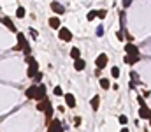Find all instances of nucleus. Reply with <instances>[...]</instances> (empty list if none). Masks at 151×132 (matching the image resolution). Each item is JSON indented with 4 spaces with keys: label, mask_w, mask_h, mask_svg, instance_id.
Wrapping results in <instances>:
<instances>
[{
    "label": "nucleus",
    "mask_w": 151,
    "mask_h": 132,
    "mask_svg": "<svg viewBox=\"0 0 151 132\" xmlns=\"http://www.w3.org/2000/svg\"><path fill=\"white\" fill-rule=\"evenodd\" d=\"M125 51H127V55H130V56H139V48L134 43L127 44V46H125Z\"/></svg>",
    "instance_id": "obj_5"
},
{
    "label": "nucleus",
    "mask_w": 151,
    "mask_h": 132,
    "mask_svg": "<svg viewBox=\"0 0 151 132\" xmlns=\"http://www.w3.org/2000/svg\"><path fill=\"white\" fill-rule=\"evenodd\" d=\"M49 27L55 28V30H60V28H62V21H60V18H58V16H51V18H49Z\"/></svg>",
    "instance_id": "obj_9"
},
{
    "label": "nucleus",
    "mask_w": 151,
    "mask_h": 132,
    "mask_svg": "<svg viewBox=\"0 0 151 132\" xmlns=\"http://www.w3.org/2000/svg\"><path fill=\"white\" fill-rule=\"evenodd\" d=\"M99 83H100V88H104V90H109V88H111L109 79H106V78H100V79H99Z\"/></svg>",
    "instance_id": "obj_18"
},
{
    "label": "nucleus",
    "mask_w": 151,
    "mask_h": 132,
    "mask_svg": "<svg viewBox=\"0 0 151 132\" xmlns=\"http://www.w3.org/2000/svg\"><path fill=\"white\" fill-rule=\"evenodd\" d=\"M51 9H53L56 14H63V12H65V7H63L62 4H58V2H51Z\"/></svg>",
    "instance_id": "obj_12"
},
{
    "label": "nucleus",
    "mask_w": 151,
    "mask_h": 132,
    "mask_svg": "<svg viewBox=\"0 0 151 132\" xmlns=\"http://www.w3.org/2000/svg\"><path fill=\"white\" fill-rule=\"evenodd\" d=\"M150 123H151V122H150Z\"/></svg>",
    "instance_id": "obj_35"
},
{
    "label": "nucleus",
    "mask_w": 151,
    "mask_h": 132,
    "mask_svg": "<svg viewBox=\"0 0 151 132\" xmlns=\"http://www.w3.org/2000/svg\"><path fill=\"white\" fill-rule=\"evenodd\" d=\"M16 37H18V46L23 49V53L28 56V55H32V48H30V44L27 43V39H25V35L23 34H16Z\"/></svg>",
    "instance_id": "obj_1"
},
{
    "label": "nucleus",
    "mask_w": 151,
    "mask_h": 132,
    "mask_svg": "<svg viewBox=\"0 0 151 132\" xmlns=\"http://www.w3.org/2000/svg\"><path fill=\"white\" fill-rule=\"evenodd\" d=\"M111 76H113V78H116V79L119 78V67H116V65H114L113 69H111Z\"/></svg>",
    "instance_id": "obj_23"
},
{
    "label": "nucleus",
    "mask_w": 151,
    "mask_h": 132,
    "mask_svg": "<svg viewBox=\"0 0 151 132\" xmlns=\"http://www.w3.org/2000/svg\"><path fill=\"white\" fill-rule=\"evenodd\" d=\"M58 37H60L62 41H65V43H70V41H72V32H70L69 28L62 27V28L58 30Z\"/></svg>",
    "instance_id": "obj_2"
},
{
    "label": "nucleus",
    "mask_w": 151,
    "mask_h": 132,
    "mask_svg": "<svg viewBox=\"0 0 151 132\" xmlns=\"http://www.w3.org/2000/svg\"><path fill=\"white\" fill-rule=\"evenodd\" d=\"M84 67H86V62H84V60H81V58L74 60V69L76 71H84Z\"/></svg>",
    "instance_id": "obj_16"
},
{
    "label": "nucleus",
    "mask_w": 151,
    "mask_h": 132,
    "mask_svg": "<svg viewBox=\"0 0 151 132\" xmlns=\"http://www.w3.org/2000/svg\"><path fill=\"white\" fill-rule=\"evenodd\" d=\"M106 14H107V12H106L104 9H102V11H99V18H100V19H104V18H106Z\"/></svg>",
    "instance_id": "obj_29"
},
{
    "label": "nucleus",
    "mask_w": 151,
    "mask_h": 132,
    "mask_svg": "<svg viewBox=\"0 0 151 132\" xmlns=\"http://www.w3.org/2000/svg\"><path fill=\"white\" fill-rule=\"evenodd\" d=\"M49 106H51L49 99H44V100H40V102L37 104V109H39V111H42V113H44V111H46V109H47Z\"/></svg>",
    "instance_id": "obj_14"
},
{
    "label": "nucleus",
    "mask_w": 151,
    "mask_h": 132,
    "mask_svg": "<svg viewBox=\"0 0 151 132\" xmlns=\"http://www.w3.org/2000/svg\"><path fill=\"white\" fill-rule=\"evenodd\" d=\"M70 56H72L74 60H77V58L81 56V51H79V48H72V49H70Z\"/></svg>",
    "instance_id": "obj_20"
},
{
    "label": "nucleus",
    "mask_w": 151,
    "mask_h": 132,
    "mask_svg": "<svg viewBox=\"0 0 151 132\" xmlns=\"http://www.w3.org/2000/svg\"><path fill=\"white\" fill-rule=\"evenodd\" d=\"M25 95H27V99H37V95H39V85H32L30 88H27Z\"/></svg>",
    "instance_id": "obj_6"
},
{
    "label": "nucleus",
    "mask_w": 151,
    "mask_h": 132,
    "mask_svg": "<svg viewBox=\"0 0 151 132\" xmlns=\"http://www.w3.org/2000/svg\"><path fill=\"white\" fill-rule=\"evenodd\" d=\"M2 25H4V27H7L11 32H16V25L12 23V19H11L9 16H2Z\"/></svg>",
    "instance_id": "obj_8"
},
{
    "label": "nucleus",
    "mask_w": 151,
    "mask_h": 132,
    "mask_svg": "<svg viewBox=\"0 0 151 132\" xmlns=\"http://www.w3.org/2000/svg\"><path fill=\"white\" fill-rule=\"evenodd\" d=\"M47 132H63L62 122L60 120H51V123L47 125Z\"/></svg>",
    "instance_id": "obj_4"
},
{
    "label": "nucleus",
    "mask_w": 151,
    "mask_h": 132,
    "mask_svg": "<svg viewBox=\"0 0 151 132\" xmlns=\"http://www.w3.org/2000/svg\"><path fill=\"white\" fill-rule=\"evenodd\" d=\"M97 16H99V12H95V11H90V12H88V16H86V19H88V21H93Z\"/></svg>",
    "instance_id": "obj_22"
},
{
    "label": "nucleus",
    "mask_w": 151,
    "mask_h": 132,
    "mask_svg": "<svg viewBox=\"0 0 151 132\" xmlns=\"http://www.w3.org/2000/svg\"><path fill=\"white\" fill-rule=\"evenodd\" d=\"M123 34H125V32H123V30H118V32H116V37H118V39H119V41H123V37H125V35H123Z\"/></svg>",
    "instance_id": "obj_26"
},
{
    "label": "nucleus",
    "mask_w": 151,
    "mask_h": 132,
    "mask_svg": "<svg viewBox=\"0 0 151 132\" xmlns=\"http://www.w3.org/2000/svg\"><path fill=\"white\" fill-rule=\"evenodd\" d=\"M132 5V0H123V7L127 9V7H130Z\"/></svg>",
    "instance_id": "obj_31"
},
{
    "label": "nucleus",
    "mask_w": 151,
    "mask_h": 132,
    "mask_svg": "<svg viewBox=\"0 0 151 132\" xmlns=\"http://www.w3.org/2000/svg\"><path fill=\"white\" fill-rule=\"evenodd\" d=\"M137 102H139V106H141V107H144V106H146V100H144L142 97H137Z\"/></svg>",
    "instance_id": "obj_27"
},
{
    "label": "nucleus",
    "mask_w": 151,
    "mask_h": 132,
    "mask_svg": "<svg viewBox=\"0 0 151 132\" xmlns=\"http://www.w3.org/2000/svg\"><path fill=\"white\" fill-rule=\"evenodd\" d=\"M119 132H130V131H128L127 127H123V129H121V131H119Z\"/></svg>",
    "instance_id": "obj_34"
},
{
    "label": "nucleus",
    "mask_w": 151,
    "mask_h": 132,
    "mask_svg": "<svg viewBox=\"0 0 151 132\" xmlns=\"http://www.w3.org/2000/svg\"><path fill=\"white\" fill-rule=\"evenodd\" d=\"M125 62H127L128 65H134V63L139 62V56H130V55H127V56H125Z\"/></svg>",
    "instance_id": "obj_17"
},
{
    "label": "nucleus",
    "mask_w": 151,
    "mask_h": 132,
    "mask_svg": "<svg viewBox=\"0 0 151 132\" xmlns=\"http://www.w3.org/2000/svg\"><path fill=\"white\" fill-rule=\"evenodd\" d=\"M91 109L93 111H99V107H100V97L99 95H93V99H91Z\"/></svg>",
    "instance_id": "obj_15"
},
{
    "label": "nucleus",
    "mask_w": 151,
    "mask_h": 132,
    "mask_svg": "<svg viewBox=\"0 0 151 132\" xmlns=\"http://www.w3.org/2000/svg\"><path fill=\"white\" fill-rule=\"evenodd\" d=\"M74 125H76V127H79V125H81V118H79V116H76V118H74Z\"/></svg>",
    "instance_id": "obj_32"
},
{
    "label": "nucleus",
    "mask_w": 151,
    "mask_h": 132,
    "mask_svg": "<svg viewBox=\"0 0 151 132\" xmlns=\"http://www.w3.org/2000/svg\"><path fill=\"white\" fill-rule=\"evenodd\" d=\"M107 62H109V56H107L106 53H100V55L97 56V60H95V65H97V69H104V67L107 65Z\"/></svg>",
    "instance_id": "obj_3"
},
{
    "label": "nucleus",
    "mask_w": 151,
    "mask_h": 132,
    "mask_svg": "<svg viewBox=\"0 0 151 132\" xmlns=\"http://www.w3.org/2000/svg\"><path fill=\"white\" fill-rule=\"evenodd\" d=\"M53 93H55L56 97H62V95H65V93H63V88H62V87H55Z\"/></svg>",
    "instance_id": "obj_21"
},
{
    "label": "nucleus",
    "mask_w": 151,
    "mask_h": 132,
    "mask_svg": "<svg viewBox=\"0 0 151 132\" xmlns=\"http://www.w3.org/2000/svg\"><path fill=\"white\" fill-rule=\"evenodd\" d=\"M44 99H47V97H46V87L40 83V85H39V95H37V99H35V100L40 102V100H44Z\"/></svg>",
    "instance_id": "obj_13"
},
{
    "label": "nucleus",
    "mask_w": 151,
    "mask_h": 132,
    "mask_svg": "<svg viewBox=\"0 0 151 132\" xmlns=\"http://www.w3.org/2000/svg\"><path fill=\"white\" fill-rule=\"evenodd\" d=\"M25 16H27L25 7H18V9H16V18H19V19H21V18H25Z\"/></svg>",
    "instance_id": "obj_19"
},
{
    "label": "nucleus",
    "mask_w": 151,
    "mask_h": 132,
    "mask_svg": "<svg viewBox=\"0 0 151 132\" xmlns=\"http://www.w3.org/2000/svg\"><path fill=\"white\" fill-rule=\"evenodd\" d=\"M139 116H141L142 120H150L151 122V109L148 107V106L141 107V109H139Z\"/></svg>",
    "instance_id": "obj_10"
},
{
    "label": "nucleus",
    "mask_w": 151,
    "mask_h": 132,
    "mask_svg": "<svg viewBox=\"0 0 151 132\" xmlns=\"http://www.w3.org/2000/svg\"><path fill=\"white\" fill-rule=\"evenodd\" d=\"M30 35H32V37H34V39H37L39 32H37V30H34V28H30Z\"/></svg>",
    "instance_id": "obj_28"
},
{
    "label": "nucleus",
    "mask_w": 151,
    "mask_h": 132,
    "mask_svg": "<svg viewBox=\"0 0 151 132\" xmlns=\"http://www.w3.org/2000/svg\"><path fill=\"white\" fill-rule=\"evenodd\" d=\"M40 81H42V72H37V76L34 78V85H40Z\"/></svg>",
    "instance_id": "obj_24"
},
{
    "label": "nucleus",
    "mask_w": 151,
    "mask_h": 132,
    "mask_svg": "<svg viewBox=\"0 0 151 132\" xmlns=\"http://www.w3.org/2000/svg\"><path fill=\"white\" fill-rule=\"evenodd\" d=\"M37 72H39V62L35 60L34 63H30V65H28L27 76H28V78H35V76H37Z\"/></svg>",
    "instance_id": "obj_7"
},
{
    "label": "nucleus",
    "mask_w": 151,
    "mask_h": 132,
    "mask_svg": "<svg viewBox=\"0 0 151 132\" xmlns=\"http://www.w3.org/2000/svg\"><path fill=\"white\" fill-rule=\"evenodd\" d=\"M97 35H99V37H100V35H104V30H102V27H99V28H97Z\"/></svg>",
    "instance_id": "obj_33"
},
{
    "label": "nucleus",
    "mask_w": 151,
    "mask_h": 132,
    "mask_svg": "<svg viewBox=\"0 0 151 132\" xmlns=\"http://www.w3.org/2000/svg\"><path fill=\"white\" fill-rule=\"evenodd\" d=\"M130 78L135 79V81H139V74H137V72H130Z\"/></svg>",
    "instance_id": "obj_30"
},
{
    "label": "nucleus",
    "mask_w": 151,
    "mask_h": 132,
    "mask_svg": "<svg viewBox=\"0 0 151 132\" xmlns=\"http://www.w3.org/2000/svg\"><path fill=\"white\" fill-rule=\"evenodd\" d=\"M63 99H65V104H67L69 107H76V97L72 93H65Z\"/></svg>",
    "instance_id": "obj_11"
},
{
    "label": "nucleus",
    "mask_w": 151,
    "mask_h": 132,
    "mask_svg": "<svg viewBox=\"0 0 151 132\" xmlns=\"http://www.w3.org/2000/svg\"><path fill=\"white\" fill-rule=\"evenodd\" d=\"M118 120H119V123H121V125H127V122H128V118H127L125 115H121V116H119Z\"/></svg>",
    "instance_id": "obj_25"
}]
</instances>
